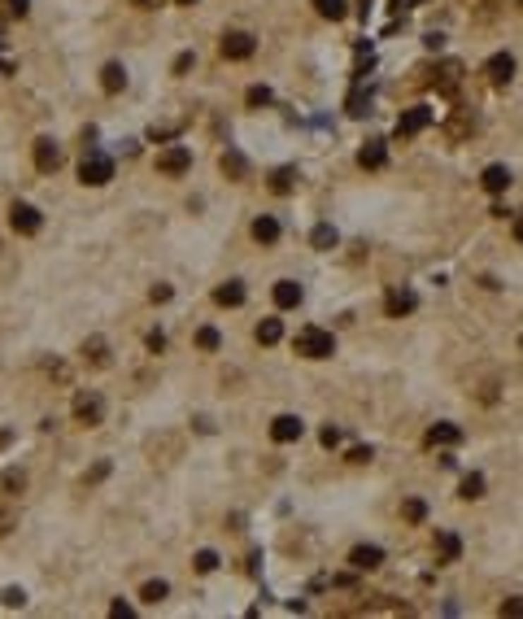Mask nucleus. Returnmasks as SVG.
I'll list each match as a JSON object with an SVG mask.
<instances>
[{
  "label": "nucleus",
  "instance_id": "12",
  "mask_svg": "<svg viewBox=\"0 0 523 619\" xmlns=\"http://www.w3.org/2000/svg\"><path fill=\"white\" fill-rule=\"evenodd\" d=\"M380 562H384L380 546H354V554H349V567H354V572H375Z\"/></svg>",
  "mask_w": 523,
  "mask_h": 619
},
{
  "label": "nucleus",
  "instance_id": "48",
  "mask_svg": "<svg viewBox=\"0 0 523 619\" xmlns=\"http://www.w3.org/2000/svg\"><path fill=\"white\" fill-rule=\"evenodd\" d=\"M519 349H523V341H519Z\"/></svg>",
  "mask_w": 523,
  "mask_h": 619
},
{
  "label": "nucleus",
  "instance_id": "15",
  "mask_svg": "<svg viewBox=\"0 0 523 619\" xmlns=\"http://www.w3.org/2000/svg\"><path fill=\"white\" fill-rule=\"evenodd\" d=\"M384 162H388L384 140H366V144H362V153H358V166H362V170H380Z\"/></svg>",
  "mask_w": 523,
  "mask_h": 619
},
{
  "label": "nucleus",
  "instance_id": "22",
  "mask_svg": "<svg viewBox=\"0 0 523 619\" xmlns=\"http://www.w3.org/2000/svg\"><path fill=\"white\" fill-rule=\"evenodd\" d=\"M284 341V323L279 319H262L258 323V345H279Z\"/></svg>",
  "mask_w": 523,
  "mask_h": 619
},
{
  "label": "nucleus",
  "instance_id": "1",
  "mask_svg": "<svg viewBox=\"0 0 523 619\" xmlns=\"http://www.w3.org/2000/svg\"><path fill=\"white\" fill-rule=\"evenodd\" d=\"M292 345H296V353H301V358H314V362L336 353V336H332V331H323V327H301Z\"/></svg>",
  "mask_w": 523,
  "mask_h": 619
},
{
  "label": "nucleus",
  "instance_id": "5",
  "mask_svg": "<svg viewBox=\"0 0 523 619\" xmlns=\"http://www.w3.org/2000/svg\"><path fill=\"white\" fill-rule=\"evenodd\" d=\"M253 48H258V40L248 31H227V35H222V57H227V61H248V57H253Z\"/></svg>",
  "mask_w": 523,
  "mask_h": 619
},
{
  "label": "nucleus",
  "instance_id": "29",
  "mask_svg": "<svg viewBox=\"0 0 523 619\" xmlns=\"http://www.w3.org/2000/svg\"><path fill=\"white\" fill-rule=\"evenodd\" d=\"M244 100H248L253 110H262V105H270V88H266V83H253V88L244 92Z\"/></svg>",
  "mask_w": 523,
  "mask_h": 619
},
{
  "label": "nucleus",
  "instance_id": "8",
  "mask_svg": "<svg viewBox=\"0 0 523 619\" xmlns=\"http://www.w3.org/2000/svg\"><path fill=\"white\" fill-rule=\"evenodd\" d=\"M301 432H306V423L296 419V415H279L275 423H270V441H279V445H292V441H301Z\"/></svg>",
  "mask_w": 523,
  "mask_h": 619
},
{
  "label": "nucleus",
  "instance_id": "32",
  "mask_svg": "<svg viewBox=\"0 0 523 619\" xmlns=\"http://www.w3.org/2000/svg\"><path fill=\"white\" fill-rule=\"evenodd\" d=\"M166 593H170V584H166V580H148V584H144V593H140V598H144V602H162Z\"/></svg>",
  "mask_w": 523,
  "mask_h": 619
},
{
  "label": "nucleus",
  "instance_id": "28",
  "mask_svg": "<svg viewBox=\"0 0 523 619\" xmlns=\"http://www.w3.org/2000/svg\"><path fill=\"white\" fill-rule=\"evenodd\" d=\"M371 110V92H362V88H354V92H349V114H366Z\"/></svg>",
  "mask_w": 523,
  "mask_h": 619
},
{
  "label": "nucleus",
  "instance_id": "41",
  "mask_svg": "<svg viewBox=\"0 0 523 619\" xmlns=\"http://www.w3.org/2000/svg\"><path fill=\"white\" fill-rule=\"evenodd\" d=\"M109 615H114V619H127V615H131V606H127V602H122V598H118V602L109 606Z\"/></svg>",
  "mask_w": 523,
  "mask_h": 619
},
{
  "label": "nucleus",
  "instance_id": "23",
  "mask_svg": "<svg viewBox=\"0 0 523 619\" xmlns=\"http://www.w3.org/2000/svg\"><path fill=\"white\" fill-rule=\"evenodd\" d=\"M436 546H440V562H458V554H462V541H458L454 532H440V536H436Z\"/></svg>",
  "mask_w": 523,
  "mask_h": 619
},
{
  "label": "nucleus",
  "instance_id": "14",
  "mask_svg": "<svg viewBox=\"0 0 523 619\" xmlns=\"http://www.w3.org/2000/svg\"><path fill=\"white\" fill-rule=\"evenodd\" d=\"M35 166H40L44 175H53V170L61 166V148H57L53 140H35Z\"/></svg>",
  "mask_w": 523,
  "mask_h": 619
},
{
  "label": "nucleus",
  "instance_id": "9",
  "mask_svg": "<svg viewBox=\"0 0 523 619\" xmlns=\"http://www.w3.org/2000/svg\"><path fill=\"white\" fill-rule=\"evenodd\" d=\"M484 74H488V83H510L515 79V57L510 53H493L484 61Z\"/></svg>",
  "mask_w": 523,
  "mask_h": 619
},
{
  "label": "nucleus",
  "instance_id": "44",
  "mask_svg": "<svg viewBox=\"0 0 523 619\" xmlns=\"http://www.w3.org/2000/svg\"><path fill=\"white\" fill-rule=\"evenodd\" d=\"M9 524H13V514H9V510H0V536L9 532Z\"/></svg>",
  "mask_w": 523,
  "mask_h": 619
},
{
  "label": "nucleus",
  "instance_id": "10",
  "mask_svg": "<svg viewBox=\"0 0 523 619\" xmlns=\"http://www.w3.org/2000/svg\"><path fill=\"white\" fill-rule=\"evenodd\" d=\"M414 305H419V297H414L410 288H392V293H388V301H384L388 319H406V314H414Z\"/></svg>",
  "mask_w": 523,
  "mask_h": 619
},
{
  "label": "nucleus",
  "instance_id": "34",
  "mask_svg": "<svg viewBox=\"0 0 523 619\" xmlns=\"http://www.w3.org/2000/svg\"><path fill=\"white\" fill-rule=\"evenodd\" d=\"M214 567H218V554H214V550H201V554H196V572H201V576H210Z\"/></svg>",
  "mask_w": 523,
  "mask_h": 619
},
{
  "label": "nucleus",
  "instance_id": "38",
  "mask_svg": "<svg viewBox=\"0 0 523 619\" xmlns=\"http://www.w3.org/2000/svg\"><path fill=\"white\" fill-rule=\"evenodd\" d=\"M5 5H9V13H13V18H27V9H31V0H5Z\"/></svg>",
  "mask_w": 523,
  "mask_h": 619
},
{
  "label": "nucleus",
  "instance_id": "27",
  "mask_svg": "<svg viewBox=\"0 0 523 619\" xmlns=\"http://www.w3.org/2000/svg\"><path fill=\"white\" fill-rule=\"evenodd\" d=\"M314 9H318V18H332V22H340L349 13L344 0H314Z\"/></svg>",
  "mask_w": 523,
  "mask_h": 619
},
{
  "label": "nucleus",
  "instance_id": "13",
  "mask_svg": "<svg viewBox=\"0 0 523 619\" xmlns=\"http://www.w3.org/2000/svg\"><path fill=\"white\" fill-rule=\"evenodd\" d=\"M301 297H306V288L296 279H279L275 283V305L279 310H296V305H301Z\"/></svg>",
  "mask_w": 523,
  "mask_h": 619
},
{
  "label": "nucleus",
  "instance_id": "43",
  "mask_svg": "<svg viewBox=\"0 0 523 619\" xmlns=\"http://www.w3.org/2000/svg\"><path fill=\"white\" fill-rule=\"evenodd\" d=\"M148 349H153V353H162V349H166V336H162V331H153V336H148Z\"/></svg>",
  "mask_w": 523,
  "mask_h": 619
},
{
  "label": "nucleus",
  "instance_id": "17",
  "mask_svg": "<svg viewBox=\"0 0 523 619\" xmlns=\"http://www.w3.org/2000/svg\"><path fill=\"white\" fill-rule=\"evenodd\" d=\"M253 240H258V244H275V240H279V218H270V214L253 218Z\"/></svg>",
  "mask_w": 523,
  "mask_h": 619
},
{
  "label": "nucleus",
  "instance_id": "21",
  "mask_svg": "<svg viewBox=\"0 0 523 619\" xmlns=\"http://www.w3.org/2000/svg\"><path fill=\"white\" fill-rule=\"evenodd\" d=\"M336 240H340V236H336V227H332V223H318V227L310 231V244H314V249H323V253L336 249Z\"/></svg>",
  "mask_w": 523,
  "mask_h": 619
},
{
  "label": "nucleus",
  "instance_id": "42",
  "mask_svg": "<svg viewBox=\"0 0 523 619\" xmlns=\"http://www.w3.org/2000/svg\"><path fill=\"white\" fill-rule=\"evenodd\" d=\"M349 462H371V449L358 445V449H349Z\"/></svg>",
  "mask_w": 523,
  "mask_h": 619
},
{
  "label": "nucleus",
  "instance_id": "18",
  "mask_svg": "<svg viewBox=\"0 0 523 619\" xmlns=\"http://www.w3.org/2000/svg\"><path fill=\"white\" fill-rule=\"evenodd\" d=\"M214 301H218V305H244V283H240V279L218 283V288H214Z\"/></svg>",
  "mask_w": 523,
  "mask_h": 619
},
{
  "label": "nucleus",
  "instance_id": "2",
  "mask_svg": "<svg viewBox=\"0 0 523 619\" xmlns=\"http://www.w3.org/2000/svg\"><path fill=\"white\" fill-rule=\"evenodd\" d=\"M79 179H83L88 188H105L109 179H114V162L105 158V153H96V148H92L88 158L79 162Z\"/></svg>",
  "mask_w": 523,
  "mask_h": 619
},
{
  "label": "nucleus",
  "instance_id": "30",
  "mask_svg": "<svg viewBox=\"0 0 523 619\" xmlns=\"http://www.w3.org/2000/svg\"><path fill=\"white\" fill-rule=\"evenodd\" d=\"M218 345H222V336H218L214 327H201V331H196V349H205V353H214Z\"/></svg>",
  "mask_w": 523,
  "mask_h": 619
},
{
  "label": "nucleus",
  "instance_id": "19",
  "mask_svg": "<svg viewBox=\"0 0 523 619\" xmlns=\"http://www.w3.org/2000/svg\"><path fill=\"white\" fill-rule=\"evenodd\" d=\"M101 88L114 96V92H122V88H127V70H122L118 61H109L105 70H101Z\"/></svg>",
  "mask_w": 523,
  "mask_h": 619
},
{
  "label": "nucleus",
  "instance_id": "31",
  "mask_svg": "<svg viewBox=\"0 0 523 619\" xmlns=\"http://www.w3.org/2000/svg\"><path fill=\"white\" fill-rule=\"evenodd\" d=\"M222 170H227L232 179H244V170H248V162L240 158V153H227V158H222Z\"/></svg>",
  "mask_w": 523,
  "mask_h": 619
},
{
  "label": "nucleus",
  "instance_id": "46",
  "mask_svg": "<svg viewBox=\"0 0 523 619\" xmlns=\"http://www.w3.org/2000/svg\"><path fill=\"white\" fill-rule=\"evenodd\" d=\"M515 240H519V244H523V214H519V218H515Z\"/></svg>",
  "mask_w": 523,
  "mask_h": 619
},
{
  "label": "nucleus",
  "instance_id": "4",
  "mask_svg": "<svg viewBox=\"0 0 523 619\" xmlns=\"http://www.w3.org/2000/svg\"><path fill=\"white\" fill-rule=\"evenodd\" d=\"M74 419H79L83 428H96L105 419V401H101V393H79L74 397Z\"/></svg>",
  "mask_w": 523,
  "mask_h": 619
},
{
  "label": "nucleus",
  "instance_id": "6",
  "mask_svg": "<svg viewBox=\"0 0 523 619\" xmlns=\"http://www.w3.org/2000/svg\"><path fill=\"white\" fill-rule=\"evenodd\" d=\"M157 170H162V175H184V170H192V148L174 144V148L157 153Z\"/></svg>",
  "mask_w": 523,
  "mask_h": 619
},
{
  "label": "nucleus",
  "instance_id": "47",
  "mask_svg": "<svg viewBox=\"0 0 523 619\" xmlns=\"http://www.w3.org/2000/svg\"><path fill=\"white\" fill-rule=\"evenodd\" d=\"M174 5H196V0H174Z\"/></svg>",
  "mask_w": 523,
  "mask_h": 619
},
{
  "label": "nucleus",
  "instance_id": "35",
  "mask_svg": "<svg viewBox=\"0 0 523 619\" xmlns=\"http://www.w3.org/2000/svg\"><path fill=\"white\" fill-rule=\"evenodd\" d=\"M0 484H5L9 493H22V488H27V476H22V471H5V480H0Z\"/></svg>",
  "mask_w": 523,
  "mask_h": 619
},
{
  "label": "nucleus",
  "instance_id": "20",
  "mask_svg": "<svg viewBox=\"0 0 523 619\" xmlns=\"http://www.w3.org/2000/svg\"><path fill=\"white\" fill-rule=\"evenodd\" d=\"M296 188V170L292 166H279L275 175H270V192H275V196H288Z\"/></svg>",
  "mask_w": 523,
  "mask_h": 619
},
{
  "label": "nucleus",
  "instance_id": "39",
  "mask_svg": "<svg viewBox=\"0 0 523 619\" xmlns=\"http://www.w3.org/2000/svg\"><path fill=\"white\" fill-rule=\"evenodd\" d=\"M192 61H196L192 53H179V57H174V74H188V70H192Z\"/></svg>",
  "mask_w": 523,
  "mask_h": 619
},
{
  "label": "nucleus",
  "instance_id": "24",
  "mask_svg": "<svg viewBox=\"0 0 523 619\" xmlns=\"http://www.w3.org/2000/svg\"><path fill=\"white\" fill-rule=\"evenodd\" d=\"M402 519L406 524H423V519H428V502H423V497H406L402 502Z\"/></svg>",
  "mask_w": 523,
  "mask_h": 619
},
{
  "label": "nucleus",
  "instance_id": "7",
  "mask_svg": "<svg viewBox=\"0 0 523 619\" xmlns=\"http://www.w3.org/2000/svg\"><path fill=\"white\" fill-rule=\"evenodd\" d=\"M428 122H432V110H428V105H414V110H406L402 118H397V136L410 140V136H419Z\"/></svg>",
  "mask_w": 523,
  "mask_h": 619
},
{
  "label": "nucleus",
  "instance_id": "33",
  "mask_svg": "<svg viewBox=\"0 0 523 619\" xmlns=\"http://www.w3.org/2000/svg\"><path fill=\"white\" fill-rule=\"evenodd\" d=\"M0 602H5V606H9V611H18V606H22V602H27V593H22V589H18V584H9V589H5V593H0Z\"/></svg>",
  "mask_w": 523,
  "mask_h": 619
},
{
  "label": "nucleus",
  "instance_id": "37",
  "mask_svg": "<svg viewBox=\"0 0 523 619\" xmlns=\"http://www.w3.org/2000/svg\"><path fill=\"white\" fill-rule=\"evenodd\" d=\"M318 441H323V449H336V445H340V432H336V428L327 423V428L318 432Z\"/></svg>",
  "mask_w": 523,
  "mask_h": 619
},
{
  "label": "nucleus",
  "instance_id": "25",
  "mask_svg": "<svg viewBox=\"0 0 523 619\" xmlns=\"http://www.w3.org/2000/svg\"><path fill=\"white\" fill-rule=\"evenodd\" d=\"M458 497H462V502H476V497H484V476H480V471H471V476L462 480V488H458Z\"/></svg>",
  "mask_w": 523,
  "mask_h": 619
},
{
  "label": "nucleus",
  "instance_id": "3",
  "mask_svg": "<svg viewBox=\"0 0 523 619\" xmlns=\"http://www.w3.org/2000/svg\"><path fill=\"white\" fill-rule=\"evenodd\" d=\"M9 223H13V231H18V236H35V231L44 227V214L35 210V205H27V201H13Z\"/></svg>",
  "mask_w": 523,
  "mask_h": 619
},
{
  "label": "nucleus",
  "instance_id": "36",
  "mask_svg": "<svg viewBox=\"0 0 523 619\" xmlns=\"http://www.w3.org/2000/svg\"><path fill=\"white\" fill-rule=\"evenodd\" d=\"M497 611H502L506 619H523V598H506V602L497 606Z\"/></svg>",
  "mask_w": 523,
  "mask_h": 619
},
{
  "label": "nucleus",
  "instance_id": "16",
  "mask_svg": "<svg viewBox=\"0 0 523 619\" xmlns=\"http://www.w3.org/2000/svg\"><path fill=\"white\" fill-rule=\"evenodd\" d=\"M480 184H484V192H493V196H502V192L510 188V170H506V166H488V170L480 175Z\"/></svg>",
  "mask_w": 523,
  "mask_h": 619
},
{
  "label": "nucleus",
  "instance_id": "26",
  "mask_svg": "<svg viewBox=\"0 0 523 619\" xmlns=\"http://www.w3.org/2000/svg\"><path fill=\"white\" fill-rule=\"evenodd\" d=\"M83 358H88L92 367H105V362H109V349H105V341H101V336H92V341L83 345Z\"/></svg>",
  "mask_w": 523,
  "mask_h": 619
},
{
  "label": "nucleus",
  "instance_id": "40",
  "mask_svg": "<svg viewBox=\"0 0 523 619\" xmlns=\"http://www.w3.org/2000/svg\"><path fill=\"white\" fill-rule=\"evenodd\" d=\"M153 301H170V283H153V293H148Z\"/></svg>",
  "mask_w": 523,
  "mask_h": 619
},
{
  "label": "nucleus",
  "instance_id": "45",
  "mask_svg": "<svg viewBox=\"0 0 523 619\" xmlns=\"http://www.w3.org/2000/svg\"><path fill=\"white\" fill-rule=\"evenodd\" d=\"M392 9H397V13H406V9H414V0H392Z\"/></svg>",
  "mask_w": 523,
  "mask_h": 619
},
{
  "label": "nucleus",
  "instance_id": "11",
  "mask_svg": "<svg viewBox=\"0 0 523 619\" xmlns=\"http://www.w3.org/2000/svg\"><path fill=\"white\" fill-rule=\"evenodd\" d=\"M423 441H428L432 449H436V445H440V449H450V445H458V441H462V428H458V423H432Z\"/></svg>",
  "mask_w": 523,
  "mask_h": 619
}]
</instances>
